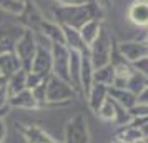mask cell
<instances>
[{
    "mask_svg": "<svg viewBox=\"0 0 148 143\" xmlns=\"http://www.w3.org/2000/svg\"><path fill=\"white\" fill-rule=\"evenodd\" d=\"M52 20L80 30L88 20H103L105 5L101 2H90L85 5H52Z\"/></svg>",
    "mask_w": 148,
    "mask_h": 143,
    "instance_id": "1",
    "label": "cell"
},
{
    "mask_svg": "<svg viewBox=\"0 0 148 143\" xmlns=\"http://www.w3.org/2000/svg\"><path fill=\"white\" fill-rule=\"evenodd\" d=\"M115 45L116 43H115L113 35L110 34V30L103 25L98 37L88 47V57H90V62H92L95 70L105 67V65H108L112 62V53H113Z\"/></svg>",
    "mask_w": 148,
    "mask_h": 143,
    "instance_id": "2",
    "label": "cell"
},
{
    "mask_svg": "<svg viewBox=\"0 0 148 143\" xmlns=\"http://www.w3.org/2000/svg\"><path fill=\"white\" fill-rule=\"evenodd\" d=\"M78 95L75 88L68 82L62 80L58 77L50 75L47 82V102L43 108L48 107H65L73 102V98Z\"/></svg>",
    "mask_w": 148,
    "mask_h": 143,
    "instance_id": "3",
    "label": "cell"
},
{
    "mask_svg": "<svg viewBox=\"0 0 148 143\" xmlns=\"http://www.w3.org/2000/svg\"><path fill=\"white\" fill-rule=\"evenodd\" d=\"M14 52L17 55V58L20 60V67L25 72H30L35 52H37V35H35L34 30L23 28L22 35L15 40Z\"/></svg>",
    "mask_w": 148,
    "mask_h": 143,
    "instance_id": "4",
    "label": "cell"
},
{
    "mask_svg": "<svg viewBox=\"0 0 148 143\" xmlns=\"http://www.w3.org/2000/svg\"><path fill=\"white\" fill-rule=\"evenodd\" d=\"M63 143H90V130L85 113H77L72 116L63 130Z\"/></svg>",
    "mask_w": 148,
    "mask_h": 143,
    "instance_id": "5",
    "label": "cell"
},
{
    "mask_svg": "<svg viewBox=\"0 0 148 143\" xmlns=\"http://www.w3.org/2000/svg\"><path fill=\"white\" fill-rule=\"evenodd\" d=\"M52 75L58 77L62 80L70 83L68 75V58H70V50L63 43L52 42Z\"/></svg>",
    "mask_w": 148,
    "mask_h": 143,
    "instance_id": "6",
    "label": "cell"
},
{
    "mask_svg": "<svg viewBox=\"0 0 148 143\" xmlns=\"http://www.w3.org/2000/svg\"><path fill=\"white\" fill-rule=\"evenodd\" d=\"M15 128L20 133L27 143H63L58 142L57 138L47 133L45 130L38 125H25V123H15Z\"/></svg>",
    "mask_w": 148,
    "mask_h": 143,
    "instance_id": "7",
    "label": "cell"
},
{
    "mask_svg": "<svg viewBox=\"0 0 148 143\" xmlns=\"http://www.w3.org/2000/svg\"><path fill=\"white\" fill-rule=\"evenodd\" d=\"M118 52L120 55L128 60L130 63H135L140 58L148 57V43L141 40H128V42H120L118 43Z\"/></svg>",
    "mask_w": 148,
    "mask_h": 143,
    "instance_id": "8",
    "label": "cell"
},
{
    "mask_svg": "<svg viewBox=\"0 0 148 143\" xmlns=\"http://www.w3.org/2000/svg\"><path fill=\"white\" fill-rule=\"evenodd\" d=\"M128 20L138 28H148V0H133L127 12Z\"/></svg>",
    "mask_w": 148,
    "mask_h": 143,
    "instance_id": "9",
    "label": "cell"
},
{
    "mask_svg": "<svg viewBox=\"0 0 148 143\" xmlns=\"http://www.w3.org/2000/svg\"><path fill=\"white\" fill-rule=\"evenodd\" d=\"M108 96L113 100L115 103H118L120 107L127 110H132L138 103V96L132 93L127 88H115V87H108Z\"/></svg>",
    "mask_w": 148,
    "mask_h": 143,
    "instance_id": "10",
    "label": "cell"
},
{
    "mask_svg": "<svg viewBox=\"0 0 148 143\" xmlns=\"http://www.w3.org/2000/svg\"><path fill=\"white\" fill-rule=\"evenodd\" d=\"M8 105L14 108L20 110H40V103L37 102V98L34 96L32 90H23L20 93H17L15 96H12L8 100Z\"/></svg>",
    "mask_w": 148,
    "mask_h": 143,
    "instance_id": "11",
    "label": "cell"
},
{
    "mask_svg": "<svg viewBox=\"0 0 148 143\" xmlns=\"http://www.w3.org/2000/svg\"><path fill=\"white\" fill-rule=\"evenodd\" d=\"M88 102V107L90 110L97 113L98 108H100L101 105L105 103V100L108 98V87L107 85H101V83H93L92 85V88L88 92V95L85 96Z\"/></svg>",
    "mask_w": 148,
    "mask_h": 143,
    "instance_id": "12",
    "label": "cell"
},
{
    "mask_svg": "<svg viewBox=\"0 0 148 143\" xmlns=\"http://www.w3.org/2000/svg\"><path fill=\"white\" fill-rule=\"evenodd\" d=\"M93 72L95 68L90 62L88 53H83L82 57V68H80V87H82V95L87 96L92 85H93Z\"/></svg>",
    "mask_w": 148,
    "mask_h": 143,
    "instance_id": "13",
    "label": "cell"
},
{
    "mask_svg": "<svg viewBox=\"0 0 148 143\" xmlns=\"http://www.w3.org/2000/svg\"><path fill=\"white\" fill-rule=\"evenodd\" d=\"M37 34H42L43 37H47L50 42H57V43H63V45H65L63 28H62L60 23H57V22H53V20H45V18H43Z\"/></svg>",
    "mask_w": 148,
    "mask_h": 143,
    "instance_id": "14",
    "label": "cell"
},
{
    "mask_svg": "<svg viewBox=\"0 0 148 143\" xmlns=\"http://www.w3.org/2000/svg\"><path fill=\"white\" fill-rule=\"evenodd\" d=\"M63 28V37H65V45L70 50H77L80 53H88V47L85 45V42L82 40L80 32L73 27H68V25H62Z\"/></svg>",
    "mask_w": 148,
    "mask_h": 143,
    "instance_id": "15",
    "label": "cell"
},
{
    "mask_svg": "<svg viewBox=\"0 0 148 143\" xmlns=\"http://www.w3.org/2000/svg\"><path fill=\"white\" fill-rule=\"evenodd\" d=\"M20 60L17 58L15 52H10V53H3L0 55V75L5 77V78H10L17 70H20Z\"/></svg>",
    "mask_w": 148,
    "mask_h": 143,
    "instance_id": "16",
    "label": "cell"
},
{
    "mask_svg": "<svg viewBox=\"0 0 148 143\" xmlns=\"http://www.w3.org/2000/svg\"><path fill=\"white\" fill-rule=\"evenodd\" d=\"M7 90H8V96L12 98L17 93H20L23 90H27V72L20 68L17 70L14 75L7 80Z\"/></svg>",
    "mask_w": 148,
    "mask_h": 143,
    "instance_id": "17",
    "label": "cell"
},
{
    "mask_svg": "<svg viewBox=\"0 0 148 143\" xmlns=\"http://www.w3.org/2000/svg\"><path fill=\"white\" fill-rule=\"evenodd\" d=\"M101 27H103V20H88L87 23L78 30L80 35H82V40L85 42L87 47H90V45L95 42V38H97L98 34H100Z\"/></svg>",
    "mask_w": 148,
    "mask_h": 143,
    "instance_id": "18",
    "label": "cell"
},
{
    "mask_svg": "<svg viewBox=\"0 0 148 143\" xmlns=\"http://www.w3.org/2000/svg\"><path fill=\"white\" fill-rule=\"evenodd\" d=\"M115 138L121 140L123 143H133V142H136L138 138H143V133H141L140 128H136V127H133L132 123H128V125L118 127L116 136H115Z\"/></svg>",
    "mask_w": 148,
    "mask_h": 143,
    "instance_id": "19",
    "label": "cell"
},
{
    "mask_svg": "<svg viewBox=\"0 0 148 143\" xmlns=\"http://www.w3.org/2000/svg\"><path fill=\"white\" fill-rule=\"evenodd\" d=\"M113 80H115V68L112 63H108L101 68H97L93 72V83H101V85L112 87Z\"/></svg>",
    "mask_w": 148,
    "mask_h": 143,
    "instance_id": "20",
    "label": "cell"
},
{
    "mask_svg": "<svg viewBox=\"0 0 148 143\" xmlns=\"http://www.w3.org/2000/svg\"><path fill=\"white\" fill-rule=\"evenodd\" d=\"M148 85V77H145L143 73H140V72H136L135 70L133 73L130 75V78H128V83H127V90H130L132 93H135V95L138 96L145 90V87Z\"/></svg>",
    "mask_w": 148,
    "mask_h": 143,
    "instance_id": "21",
    "label": "cell"
},
{
    "mask_svg": "<svg viewBox=\"0 0 148 143\" xmlns=\"http://www.w3.org/2000/svg\"><path fill=\"white\" fill-rule=\"evenodd\" d=\"M115 113H116V108H115V102L108 96L107 100H105V103L101 105L100 108H98V112L95 113V115L100 118L101 122H108V123H113L115 120Z\"/></svg>",
    "mask_w": 148,
    "mask_h": 143,
    "instance_id": "22",
    "label": "cell"
},
{
    "mask_svg": "<svg viewBox=\"0 0 148 143\" xmlns=\"http://www.w3.org/2000/svg\"><path fill=\"white\" fill-rule=\"evenodd\" d=\"M0 10L20 17L25 10V0H0Z\"/></svg>",
    "mask_w": 148,
    "mask_h": 143,
    "instance_id": "23",
    "label": "cell"
},
{
    "mask_svg": "<svg viewBox=\"0 0 148 143\" xmlns=\"http://www.w3.org/2000/svg\"><path fill=\"white\" fill-rule=\"evenodd\" d=\"M15 40H17V38H14L12 35L5 34V32H0V55L14 52Z\"/></svg>",
    "mask_w": 148,
    "mask_h": 143,
    "instance_id": "24",
    "label": "cell"
},
{
    "mask_svg": "<svg viewBox=\"0 0 148 143\" xmlns=\"http://www.w3.org/2000/svg\"><path fill=\"white\" fill-rule=\"evenodd\" d=\"M48 77L40 83V85H37L35 88H32L34 96L37 98V102L40 103V108H43V105H45V102H47V82H48Z\"/></svg>",
    "mask_w": 148,
    "mask_h": 143,
    "instance_id": "25",
    "label": "cell"
},
{
    "mask_svg": "<svg viewBox=\"0 0 148 143\" xmlns=\"http://www.w3.org/2000/svg\"><path fill=\"white\" fill-rule=\"evenodd\" d=\"M45 78H47V77H42V75H38V73H35V72H27V88L28 90L35 88V87L40 85Z\"/></svg>",
    "mask_w": 148,
    "mask_h": 143,
    "instance_id": "26",
    "label": "cell"
},
{
    "mask_svg": "<svg viewBox=\"0 0 148 143\" xmlns=\"http://www.w3.org/2000/svg\"><path fill=\"white\" fill-rule=\"evenodd\" d=\"M8 100H10V96H8L7 83H3V85H0V108H8L10 107L8 105Z\"/></svg>",
    "mask_w": 148,
    "mask_h": 143,
    "instance_id": "27",
    "label": "cell"
},
{
    "mask_svg": "<svg viewBox=\"0 0 148 143\" xmlns=\"http://www.w3.org/2000/svg\"><path fill=\"white\" fill-rule=\"evenodd\" d=\"M132 65H133V68L136 70V72H140V73H143L145 77H148V57L140 58L138 62H135V63H132Z\"/></svg>",
    "mask_w": 148,
    "mask_h": 143,
    "instance_id": "28",
    "label": "cell"
},
{
    "mask_svg": "<svg viewBox=\"0 0 148 143\" xmlns=\"http://www.w3.org/2000/svg\"><path fill=\"white\" fill-rule=\"evenodd\" d=\"M52 2L55 5H85V3H90V2H97V0H52Z\"/></svg>",
    "mask_w": 148,
    "mask_h": 143,
    "instance_id": "29",
    "label": "cell"
},
{
    "mask_svg": "<svg viewBox=\"0 0 148 143\" xmlns=\"http://www.w3.org/2000/svg\"><path fill=\"white\" fill-rule=\"evenodd\" d=\"M5 136H7V127L3 123V118H0V143L5 140Z\"/></svg>",
    "mask_w": 148,
    "mask_h": 143,
    "instance_id": "30",
    "label": "cell"
},
{
    "mask_svg": "<svg viewBox=\"0 0 148 143\" xmlns=\"http://www.w3.org/2000/svg\"><path fill=\"white\" fill-rule=\"evenodd\" d=\"M138 103H148V85L145 87V90L138 95Z\"/></svg>",
    "mask_w": 148,
    "mask_h": 143,
    "instance_id": "31",
    "label": "cell"
},
{
    "mask_svg": "<svg viewBox=\"0 0 148 143\" xmlns=\"http://www.w3.org/2000/svg\"><path fill=\"white\" fill-rule=\"evenodd\" d=\"M140 130H141V133H143V136H145V138H148V122L145 123V125H143Z\"/></svg>",
    "mask_w": 148,
    "mask_h": 143,
    "instance_id": "32",
    "label": "cell"
},
{
    "mask_svg": "<svg viewBox=\"0 0 148 143\" xmlns=\"http://www.w3.org/2000/svg\"><path fill=\"white\" fill-rule=\"evenodd\" d=\"M8 110H10V107H8V108H0V118H3V116L7 115Z\"/></svg>",
    "mask_w": 148,
    "mask_h": 143,
    "instance_id": "33",
    "label": "cell"
},
{
    "mask_svg": "<svg viewBox=\"0 0 148 143\" xmlns=\"http://www.w3.org/2000/svg\"><path fill=\"white\" fill-rule=\"evenodd\" d=\"M133 143H147V138H145V136H143V138H138V140L133 142Z\"/></svg>",
    "mask_w": 148,
    "mask_h": 143,
    "instance_id": "34",
    "label": "cell"
},
{
    "mask_svg": "<svg viewBox=\"0 0 148 143\" xmlns=\"http://www.w3.org/2000/svg\"><path fill=\"white\" fill-rule=\"evenodd\" d=\"M112 143H123V142H121V140H118V138H115V140H113Z\"/></svg>",
    "mask_w": 148,
    "mask_h": 143,
    "instance_id": "35",
    "label": "cell"
},
{
    "mask_svg": "<svg viewBox=\"0 0 148 143\" xmlns=\"http://www.w3.org/2000/svg\"><path fill=\"white\" fill-rule=\"evenodd\" d=\"M100 2H101V3H103V5H107V3H108V2H110V0H100Z\"/></svg>",
    "mask_w": 148,
    "mask_h": 143,
    "instance_id": "36",
    "label": "cell"
},
{
    "mask_svg": "<svg viewBox=\"0 0 148 143\" xmlns=\"http://www.w3.org/2000/svg\"><path fill=\"white\" fill-rule=\"evenodd\" d=\"M147 143H148V138H147Z\"/></svg>",
    "mask_w": 148,
    "mask_h": 143,
    "instance_id": "37",
    "label": "cell"
}]
</instances>
